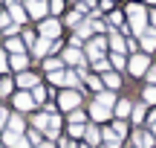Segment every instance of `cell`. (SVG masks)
Masks as SVG:
<instances>
[{
  "label": "cell",
  "mask_w": 156,
  "mask_h": 148,
  "mask_svg": "<svg viewBox=\"0 0 156 148\" xmlns=\"http://www.w3.org/2000/svg\"><path fill=\"white\" fill-rule=\"evenodd\" d=\"M127 17H130V23H133V32H145V17H147V12H145V6L142 3H130L127 6Z\"/></svg>",
  "instance_id": "obj_1"
},
{
  "label": "cell",
  "mask_w": 156,
  "mask_h": 148,
  "mask_svg": "<svg viewBox=\"0 0 156 148\" xmlns=\"http://www.w3.org/2000/svg\"><path fill=\"white\" fill-rule=\"evenodd\" d=\"M127 64H130V73H133V76H142V73L147 70V64H151V61H147V55H133Z\"/></svg>",
  "instance_id": "obj_2"
},
{
  "label": "cell",
  "mask_w": 156,
  "mask_h": 148,
  "mask_svg": "<svg viewBox=\"0 0 156 148\" xmlns=\"http://www.w3.org/2000/svg\"><path fill=\"white\" fill-rule=\"evenodd\" d=\"M58 32H61V23L52 20V17L41 23V35H44V38H58Z\"/></svg>",
  "instance_id": "obj_3"
},
{
  "label": "cell",
  "mask_w": 156,
  "mask_h": 148,
  "mask_svg": "<svg viewBox=\"0 0 156 148\" xmlns=\"http://www.w3.org/2000/svg\"><path fill=\"white\" fill-rule=\"evenodd\" d=\"M46 9H49V6H46V0H26V12H29L32 17H41Z\"/></svg>",
  "instance_id": "obj_4"
},
{
  "label": "cell",
  "mask_w": 156,
  "mask_h": 148,
  "mask_svg": "<svg viewBox=\"0 0 156 148\" xmlns=\"http://www.w3.org/2000/svg\"><path fill=\"white\" fill-rule=\"evenodd\" d=\"M78 93H73V90H67V93H61V108L64 110H73V108H78Z\"/></svg>",
  "instance_id": "obj_5"
},
{
  "label": "cell",
  "mask_w": 156,
  "mask_h": 148,
  "mask_svg": "<svg viewBox=\"0 0 156 148\" xmlns=\"http://www.w3.org/2000/svg\"><path fill=\"white\" fill-rule=\"evenodd\" d=\"M3 142H6V145H15V148H29V145H26V139H23V137H17V131L3 134Z\"/></svg>",
  "instance_id": "obj_6"
},
{
  "label": "cell",
  "mask_w": 156,
  "mask_h": 148,
  "mask_svg": "<svg viewBox=\"0 0 156 148\" xmlns=\"http://www.w3.org/2000/svg\"><path fill=\"white\" fill-rule=\"evenodd\" d=\"M87 52H90V55L95 58V61H98V58H101V52H104V38H95L93 44L87 46Z\"/></svg>",
  "instance_id": "obj_7"
},
{
  "label": "cell",
  "mask_w": 156,
  "mask_h": 148,
  "mask_svg": "<svg viewBox=\"0 0 156 148\" xmlns=\"http://www.w3.org/2000/svg\"><path fill=\"white\" fill-rule=\"evenodd\" d=\"M15 105H17L20 110H32L35 99H32V96H26V93H17V96H15Z\"/></svg>",
  "instance_id": "obj_8"
},
{
  "label": "cell",
  "mask_w": 156,
  "mask_h": 148,
  "mask_svg": "<svg viewBox=\"0 0 156 148\" xmlns=\"http://www.w3.org/2000/svg\"><path fill=\"white\" fill-rule=\"evenodd\" d=\"M142 46H145V50H147V52H151V50H153V46H156V35L151 32V29H145V38H142Z\"/></svg>",
  "instance_id": "obj_9"
},
{
  "label": "cell",
  "mask_w": 156,
  "mask_h": 148,
  "mask_svg": "<svg viewBox=\"0 0 156 148\" xmlns=\"http://www.w3.org/2000/svg\"><path fill=\"white\" fill-rule=\"evenodd\" d=\"M67 61H69V64H78V67H81V64H84V55H81L78 50H73V46H69V50H67Z\"/></svg>",
  "instance_id": "obj_10"
},
{
  "label": "cell",
  "mask_w": 156,
  "mask_h": 148,
  "mask_svg": "<svg viewBox=\"0 0 156 148\" xmlns=\"http://www.w3.org/2000/svg\"><path fill=\"white\" fill-rule=\"evenodd\" d=\"M12 20H15V23H23V20H26V9H20V6H12Z\"/></svg>",
  "instance_id": "obj_11"
},
{
  "label": "cell",
  "mask_w": 156,
  "mask_h": 148,
  "mask_svg": "<svg viewBox=\"0 0 156 148\" xmlns=\"http://www.w3.org/2000/svg\"><path fill=\"white\" fill-rule=\"evenodd\" d=\"M6 50H9V52H15V55H17V52L23 50V41H20V38H9V41H6Z\"/></svg>",
  "instance_id": "obj_12"
},
{
  "label": "cell",
  "mask_w": 156,
  "mask_h": 148,
  "mask_svg": "<svg viewBox=\"0 0 156 148\" xmlns=\"http://www.w3.org/2000/svg\"><path fill=\"white\" fill-rule=\"evenodd\" d=\"M17 84H20V87H35V84H38V79H35L32 73H23L20 79H17Z\"/></svg>",
  "instance_id": "obj_13"
},
{
  "label": "cell",
  "mask_w": 156,
  "mask_h": 148,
  "mask_svg": "<svg viewBox=\"0 0 156 148\" xmlns=\"http://www.w3.org/2000/svg\"><path fill=\"white\" fill-rule=\"evenodd\" d=\"M136 145H139V148H151L153 137H151V134H136Z\"/></svg>",
  "instance_id": "obj_14"
},
{
  "label": "cell",
  "mask_w": 156,
  "mask_h": 148,
  "mask_svg": "<svg viewBox=\"0 0 156 148\" xmlns=\"http://www.w3.org/2000/svg\"><path fill=\"white\" fill-rule=\"evenodd\" d=\"M52 46H55V44H49L46 38H41L38 44H35V52H38V55H46V50H52Z\"/></svg>",
  "instance_id": "obj_15"
},
{
  "label": "cell",
  "mask_w": 156,
  "mask_h": 148,
  "mask_svg": "<svg viewBox=\"0 0 156 148\" xmlns=\"http://www.w3.org/2000/svg\"><path fill=\"white\" fill-rule=\"evenodd\" d=\"M104 134H107V137H104V139H107V145H110V148H116L119 142H122V137H119V134H116V131H104Z\"/></svg>",
  "instance_id": "obj_16"
},
{
  "label": "cell",
  "mask_w": 156,
  "mask_h": 148,
  "mask_svg": "<svg viewBox=\"0 0 156 148\" xmlns=\"http://www.w3.org/2000/svg\"><path fill=\"white\" fill-rule=\"evenodd\" d=\"M12 67H15V70H23V67H26V55H20V52H17V55L12 58Z\"/></svg>",
  "instance_id": "obj_17"
},
{
  "label": "cell",
  "mask_w": 156,
  "mask_h": 148,
  "mask_svg": "<svg viewBox=\"0 0 156 148\" xmlns=\"http://www.w3.org/2000/svg\"><path fill=\"white\" fill-rule=\"evenodd\" d=\"M130 113V102H119L116 105V116H127Z\"/></svg>",
  "instance_id": "obj_18"
},
{
  "label": "cell",
  "mask_w": 156,
  "mask_h": 148,
  "mask_svg": "<svg viewBox=\"0 0 156 148\" xmlns=\"http://www.w3.org/2000/svg\"><path fill=\"white\" fill-rule=\"evenodd\" d=\"M44 67H46V70H52V73H58V70H61V61H58V58H46Z\"/></svg>",
  "instance_id": "obj_19"
},
{
  "label": "cell",
  "mask_w": 156,
  "mask_h": 148,
  "mask_svg": "<svg viewBox=\"0 0 156 148\" xmlns=\"http://www.w3.org/2000/svg\"><path fill=\"white\" fill-rule=\"evenodd\" d=\"M93 119H107V110L101 105H93Z\"/></svg>",
  "instance_id": "obj_20"
},
{
  "label": "cell",
  "mask_w": 156,
  "mask_h": 148,
  "mask_svg": "<svg viewBox=\"0 0 156 148\" xmlns=\"http://www.w3.org/2000/svg\"><path fill=\"white\" fill-rule=\"evenodd\" d=\"M44 96H46V90H44L41 84H35V87H32V99H35V102H41Z\"/></svg>",
  "instance_id": "obj_21"
},
{
  "label": "cell",
  "mask_w": 156,
  "mask_h": 148,
  "mask_svg": "<svg viewBox=\"0 0 156 148\" xmlns=\"http://www.w3.org/2000/svg\"><path fill=\"white\" fill-rule=\"evenodd\" d=\"M104 84H107V87H119V76H113V73L104 76Z\"/></svg>",
  "instance_id": "obj_22"
},
{
  "label": "cell",
  "mask_w": 156,
  "mask_h": 148,
  "mask_svg": "<svg viewBox=\"0 0 156 148\" xmlns=\"http://www.w3.org/2000/svg\"><path fill=\"white\" fill-rule=\"evenodd\" d=\"M113 64H116V67L122 70V67H124V64H127V61H124V55H122V52H116V55H113Z\"/></svg>",
  "instance_id": "obj_23"
},
{
  "label": "cell",
  "mask_w": 156,
  "mask_h": 148,
  "mask_svg": "<svg viewBox=\"0 0 156 148\" xmlns=\"http://www.w3.org/2000/svg\"><path fill=\"white\" fill-rule=\"evenodd\" d=\"M110 102H113L110 93H101V96H98V105H101V108H104V105H110Z\"/></svg>",
  "instance_id": "obj_24"
},
{
  "label": "cell",
  "mask_w": 156,
  "mask_h": 148,
  "mask_svg": "<svg viewBox=\"0 0 156 148\" xmlns=\"http://www.w3.org/2000/svg\"><path fill=\"white\" fill-rule=\"evenodd\" d=\"M69 122H78V125H81V122H84V113H81V110H73V116H69Z\"/></svg>",
  "instance_id": "obj_25"
},
{
  "label": "cell",
  "mask_w": 156,
  "mask_h": 148,
  "mask_svg": "<svg viewBox=\"0 0 156 148\" xmlns=\"http://www.w3.org/2000/svg\"><path fill=\"white\" fill-rule=\"evenodd\" d=\"M78 20H81V15H78V12H73V15H67V23H69V26H75Z\"/></svg>",
  "instance_id": "obj_26"
},
{
  "label": "cell",
  "mask_w": 156,
  "mask_h": 148,
  "mask_svg": "<svg viewBox=\"0 0 156 148\" xmlns=\"http://www.w3.org/2000/svg\"><path fill=\"white\" fill-rule=\"evenodd\" d=\"M145 99H147V102H156V87H147V90H145Z\"/></svg>",
  "instance_id": "obj_27"
},
{
  "label": "cell",
  "mask_w": 156,
  "mask_h": 148,
  "mask_svg": "<svg viewBox=\"0 0 156 148\" xmlns=\"http://www.w3.org/2000/svg\"><path fill=\"white\" fill-rule=\"evenodd\" d=\"M87 139H90V142H98V131H95V128H90V131H87Z\"/></svg>",
  "instance_id": "obj_28"
},
{
  "label": "cell",
  "mask_w": 156,
  "mask_h": 148,
  "mask_svg": "<svg viewBox=\"0 0 156 148\" xmlns=\"http://www.w3.org/2000/svg\"><path fill=\"white\" fill-rule=\"evenodd\" d=\"M110 20H113V23H116V26H119V23L124 20V15H122V12H113V15H110Z\"/></svg>",
  "instance_id": "obj_29"
},
{
  "label": "cell",
  "mask_w": 156,
  "mask_h": 148,
  "mask_svg": "<svg viewBox=\"0 0 156 148\" xmlns=\"http://www.w3.org/2000/svg\"><path fill=\"white\" fill-rule=\"evenodd\" d=\"M87 84L93 87V90H101V81H98V79H93V76H90V79H87Z\"/></svg>",
  "instance_id": "obj_30"
},
{
  "label": "cell",
  "mask_w": 156,
  "mask_h": 148,
  "mask_svg": "<svg viewBox=\"0 0 156 148\" xmlns=\"http://www.w3.org/2000/svg\"><path fill=\"white\" fill-rule=\"evenodd\" d=\"M133 119H136V122H142V119H145V108H142V105H139V108H136V113H133Z\"/></svg>",
  "instance_id": "obj_31"
},
{
  "label": "cell",
  "mask_w": 156,
  "mask_h": 148,
  "mask_svg": "<svg viewBox=\"0 0 156 148\" xmlns=\"http://www.w3.org/2000/svg\"><path fill=\"white\" fill-rule=\"evenodd\" d=\"M107 67H110V64H107L104 58H98V61H95V70H107Z\"/></svg>",
  "instance_id": "obj_32"
},
{
  "label": "cell",
  "mask_w": 156,
  "mask_h": 148,
  "mask_svg": "<svg viewBox=\"0 0 156 148\" xmlns=\"http://www.w3.org/2000/svg\"><path fill=\"white\" fill-rule=\"evenodd\" d=\"M3 122H6V110L0 108V128H3Z\"/></svg>",
  "instance_id": "obj_33"
},
{
  "label": "cell",
  "mask_w": 156,
  "mask_h": 148,
  "mask_svg": "<svg viewBox=\"0 0 156 148\" xmlns=\"http://www.w3.org/2000/svg\"><path fill=\"white\" fill-rule=\"evenodd\" d=\"M0 70H6V55L0 52Z\"/></svg>",
  "instance_id": "obj_34"
},
{
  "label": "cell",
  "mask_w": 156,
  "mask_h": 148,
  "mask_svg": "<svg viewBox=\"0 0 156 148\" xmlns=\"http://www.w3.org/2000/svg\"><path fill=\"white\" fill-rule=\"evenodd\" d=\"M147 76H151V79H156V67H151V73H147Z\"/></svg>",
  "instance_id": "obj_35"
},
{
  "label": "cell",
  "mask_w": 156,
  "mask_h": 148,
  "mask_svg": "<svg viewBox=\"0 0 156 148\" xmlns=\"http://www.w3.org/2000/svg\"><path fill=\"white\" fill-rule=\"evenodd\" d=\"M41 148H52V142H44V145H41Z\"/></svg>",
  "instance_id": "obj_36"
},
{
  "label": "cell",
  "mask_w": 156,
  "mask_h": 148,
  "mask_svg": "<svg viewBox=\"0 0 156 148\" xmlns=\"http://www.w3.org/2000/svg\"><path fill=\"white\" fill-rule=\"evenodd\" d=\"M151 17H153V23H156V12H153V15H151Z\"/></svg>",
  "instance_id": "obj_37"
},
{
  "label": "cell",
  "mask_w": 156,
  "mask_h": 148,
  "mask_svg": "<svg viewBox=\"0 0 156 148\" xmlns=\"http://www.w3.org/2000/svg\"><path fill=\"white\" fill-rule=\"evenodd\" d=\"M147 3H156V0H147Z\"/></svg>",
  "instance_id": "obj_38"
},
{
  "label": "cell",
  "mask_w": 156,
  "mask_h": 148,
  "mask_svg": "<svg viewBox=\"0 0 156 148\" xmlns=\"http://www.w3.org/2000/svg\"><path fill=\"white\" fill-rule=\"evenodd\" d=\"M0 90H3V87H0Z\"/></svg>",
  "instance_id": "obj_39"
}]
</instances>
